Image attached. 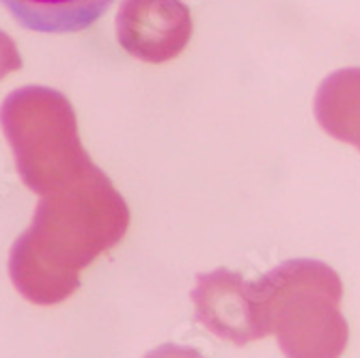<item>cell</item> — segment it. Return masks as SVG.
Returning a JSON list of instances; mask_svg holds the SVG:
<instances>
[{
	"label": "cell",
	"instance_id": "6da1fadb",
	"mask_svg": "<svg viewBox=\"0 0 360 358\" xmlns=\"http://www.w3.org/2000/svg\"><path fill=\"white\" fill-rule=\"evenodd\" d=\"M129 210L100 167L41 197L28 229L13 242L9 276L32 305H58L80 287V272L117 246Z\"/></svg>",
	"mask_w": 360,
	"mask_h": 358
},
{
	"label": "cell",
	"instance_id": "7a4b0ae2",
	"mask_svg": "<svg viewBox=\"0 0 360 358\" xmlns=\"http://www.w3.org/2000/svg\"><path fill=\"white\" fill-rule=\"evenodd\" d=\"M266 326L287 358H341L349 341L341 276L317 259H289L255 281Z\"/></svg>",
	"mask_w": 360,
	"mask_h": 358
},
{
	"label": "cell",
	"instance_id": "3957f363",
	"mask_svg": "<svg viewBox=\"0 0 360 358\" xmlns=\"http://www.w3.org/2000/svg\"><path fill=\"white\" fill-rule=\"evenodd\" d=\"M0 127L22 181L39 197L80 179L93 162L78 134L76 113L60 91L28 84L0 106Z\"/></svg>",
	"mask_w": 360,
	"mask_h": 358
},
{
	"label": "cell",
	"instance_id": "277c9868",
	"mask_svg": "<svg viewBox=\"0 0 360 358\" xmlns=\"http://www.w3.org/2000/svg\"><path fill=\"white\" fill-rule=\"evenodd\" d=\"M190 300L194 305V321L203 324L222 341L246 345L270 335L255 283L233 270L199 272Z\"/></svg>",
	"mask_w": 360,
	"mask_h": 358
},
{
	"label": "cell",
	"instance_id": "5b68a950",
	"mask_svg": "<svg viewBox=\"0 0 360 358\" xmlns=\"http://www.w3.org/2000/svg\"><path fill=\"white\" fill-rule=\"evenodd\" d=\"M192 37V15L181 0H121L117 13L119 46L143 63L177 58Z\"/></svg>",
	"mask_w": 360,
	"mask_h": 358
},
{
	"label": "cell",
	"instance_id": "8992f818",
	"mask_svg": "<svg viewBox=\"0 0 360 358\" xmlns=\"http://www.w3.org/2000/svg\"><path fill=\"white\" fill-rule=\"evenodd\" d=\"M313 110L326 134L360 151V68L337 70L323 78Z\"/></svg>",
	"mask_w": 360,
	"mask_h": 358
},
{
	"label": "cell",
	"instance_id": "52a82bcc",
	"mask_svg": "<svg viewBox=\"0 0 360 358\" xmlns=\"http://www.w3.org/2000/svg\"><path fill=\"white\" fill-rule=\"evenodd\" d=\"M112 3L115 0H0L22 28L46 35L86 30Z\"/></svg>",
	"mask_w": 360,
	"mask_h": 358
},
{
	"label": "cell",
	"instance_id": "ba28073f",
	"mask_svg": "<svg viewBox=\"0 0 360 358\" xmlns=\"http://www.w3.org/2000/svg\"><path fill=\"white\" fill-rule=\"evenodd\" d=\"M20 70H22L20 50L7 32L0 30V80L13 72H20Z\"/></svg>",
	"mask_w": 360,
	"mask_h": 358
},
{
	"label": "cell",
	"instance_id": "9c48e42d",
	"mask_svg": "<svg viewBox=\"0 0 360 358\" xmlns=\"http://www.w3.org/2000/svg\"><path fill=\"white\" fill-rule=\"evenodd\" d=\"M145 358H205L199 350L179 345V343H162L155 350L147 352Z\"/></svg>",
	"mask_w": 360,
	"mask_h": 358
}]
</instances>
